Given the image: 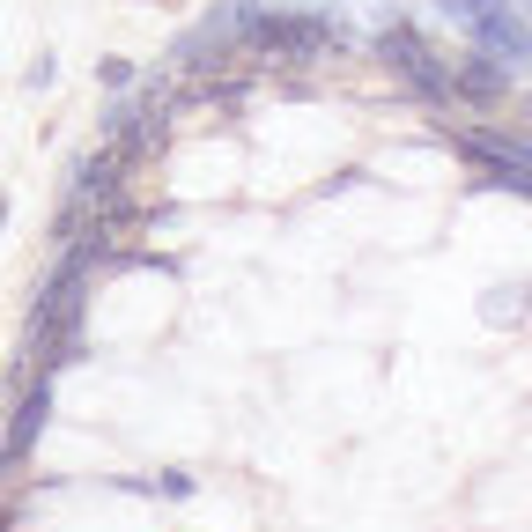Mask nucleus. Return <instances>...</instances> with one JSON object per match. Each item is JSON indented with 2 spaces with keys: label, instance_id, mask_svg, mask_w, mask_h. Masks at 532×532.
Wrapping results in <instances>:
<instances>
[{
  "label": "nucleus",
  "instance_id": "f257e3e1",
  "mask_svg": "<svg viewBox=\"0 0 532 532\" xmlns=\"http://www.w3.org/2000/svg\"><path fill=\"white\" fill-rule=\"evenodd\" d=\"M0 215H8V200H0Z\"/></svg>",
  "mask_w": 532,
  "mask_h": 532
}]
</instances>
